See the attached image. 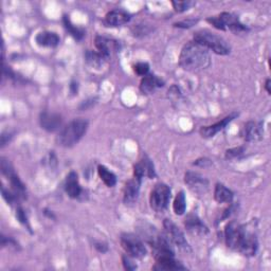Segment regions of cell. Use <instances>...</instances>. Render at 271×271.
I'll use <instances>...</instances> for the list:
<instances>
[{
    "instance_id": "obj_1",
    "label": "cell",
    "mask_w": 271,
    "mask_h": 271,
    "mask_svg": "<svg viewBox=\"0 0 271 271\" xmlns=\"http://www.w3.org/2000/svg\"><path fill=\"white\" fill-rule=\"evenodd\" d=\"M179 64L185 70L196 72L211 65V57L207 48L196 42H190L182 50Z\"/></svg>"
},
{
    "instance_id": "obj_2",
    "label": "cell",
    "mask_w": 271,
    "mask_h": 271,
    "mask_svg": "<svg viewBox=\"0 0 271 271\" xmlns=\"http://www.w3.org/2000/svg\"><path fill=\"white\" fill-rule=\"evenodd\" d=\"M88 129V121L85 119H76L68 123L60 132L58 142L64 148H71L83 138Z\"/></svg>"
},
{
    "instance_id": "obj_3",
    "label": "cell",
    "mask_w": 271,
    "mask_h": 271,
    "mask_svg": "<svg viewBox=\"0 0 271 271\" xmlns=\"http://www.w3.org/2000/svg\"><path fill=\"white\" fill-rule=\"evenodd\" d=\"M194 42L204 46L208 50H212L216 54H220V56H227L231 51L230 44L223 36L208 30L196 32L194 34Z\"/></svg>"
},
{
    "instance_id": "obj_4",
    "label": "cell",
    "mask_w": 271,
    "mask_h": 271,
    "mask_svg": "<svg viewBox=\"0 0 271 271\" xmlns=\"http://www.w3.org/2000/svg\"><path fill=\"white\" fill-rule=\"evenodd\" d=\"M208 23H210L213 27L223 31H231L233 33H242L248 31V28L243 25L238 16L231 13L224 12L218 16H213L208 18Z\"/></svg>"
},
{
    "instance_id": "obj_5",
    "label": "cell",
    "mask_w": 271,
    "mask_h": 271,
    "mask_svg": "<svg viewBox=\"0 0 271 271\" xmlns=\"http://www.w3.org/2000/svg\"><path fill=\"white\" fill-rule=\"evenodd\" d=\"M248 231L238 222H230L225 229V239L226 244L230 249L236 251H241L242 246L246 240Z\"/></svg>"
},
{
    "instance_id": "obj_6",
    "label": "cell",
    "mask_w": 271,
    "mask_h": 271,
    "mask_svg": "<svg viewBox=\"0 0 271 271\" xmlns=\"http://www.w3.org/2000/svg\"><path fill=\"white\" fill-rule=\"evenodd\" d=\"M121 246L128 256L134 259H142L147 256L148 250L142 241L132 233H124L120 239Z\"/></svg>"
},
{
    "instance_id": "obj_7",
    "label": "cell",
    "mask_w": 271,
    "mask_h": 271,
    "mask_svg": "<svg viewBox=\"0 0 271 271\" xmlns=\"http://www.w3.org/2000/svg\"><path fill=\"white\" fill-rule=\"evenodd\" d=\"M171 200V189L166 184H157L151 192L150 204L154 211L164 212L167 210Z\"/></svg>"
},
{
    "instance_id": "obj_8",
    "label": "cell",
    "mask_w": 271,
    "mask_h": 271,
    "mask_svg": "<svg viewBox=\"0 0 271 271\" xmlns=\"http://www.w3.org/2000/svg\"><path fill=\"white\" fill-rule=\"evenodd\" d=\"M164 227L166 230V236L177 247L183 250H190V246L185 238V234L171 220H165Z\"/></svg>"
},
{
    "instance_id": "obj_9",
    "label": "cell",
    "mask_w": 271,
    "mask_h": 271,
    "mask_svg": "<svg viewBox=\"0 0 271 271\" xmlns=\"http://www.w3.org/2000/svg\"><path fill=\"white\" fill-rule=\"evenodd\" d=\"M263 124L260 122H248L243 129V137L248 142H257L263 139Z\"/></svg>"
},
{
    "instance_id": "obj_10",
    "label": "cell",
    "mask_w": 271,
    "mask_h": 271,
    "mask_svg": "<svg viewBox=\"0 0 271 271\" xmlns=\"http://www.w3.org/2000/svg\"><path fill=\"white\" fill-rule=\"evenodd\" d=\"M141 180L134 176L133 179L126 183L124 188V203L125 205H133L137 201L140 192Z\"/></svg>"
},
{
    "instance_id": "obj_11",
    "label": "cell",
    "mask_w": 271,
    "mask_h": 271,
    "mask_svg": "<svg viewBox=\"0 0 271 271\" xmlns=\"http://www.w3.org/2000/svg\"><path fill=\"white\" fill-rule=\"evenodd\" d=\"M40 122H41V126L44 130L48 132H56L61 129L62 117L58 114L44 112L41 114Z\"/></svg>"
},
{
    "instance_id": "obj_12",
    "label": "cell",
    "mask_w": 271,
    "mask_h": 271,
    "mask_svg": "<svg viewBox=\"0 0 271 271\" xmlns=\"http://www.w3.org/2000/svg\"><path fill=\"white\" fill-rule=\"evenodd\" d=\"M131 20V16L128 12L123 10H113L108 12L105 16V24L110 27H121L128 24Z\"/></svg>"
},
{
    "instance_id": "obj_13",
    "label": "cell",
    "mask_w": 271,
    "mask_h": 271,
    "mask_svg": "<svg viewBox=\"0 0 271 271\" xmlns=\"http://www.w3.org/2000/svg\"><path fill=\"white\" fill-rule=\"evenodd\" d=\"M154 270H185L187 269L182 263L176 261L174 256H161L157 257Z\"/></svg>"
},
{
    "instance_id": "obj_14",
    "label": "cell",
    "mask_w": 271,
    "mask_h": 271,
    "mask_svg": "<svg viewBox=\"0 0 271 271\" xmlns=\"http://www.w3.org/2000/svg\"><path fill=\"white\" fill-rule=\"evenodd\" d=\"M95 44H96V48L98 52L106 60L110 59L112 51H115L118 49L117 42L107 39V38H104V36H97L95 40Z\"/></svg>"
},
{
    "instance_id": "obj_15",
    "label": "cell",
    "mask_w": 271,
    "mask_h": 271,
    "mask_svg": "<svg viewBox=\"0 0 271 271\" xmlns=\"http://www.w3.org/2000/svg\"><path fill=\"white\" fill-rule=\"evenodd\" d=\"M237 116H238V114H232V115L226 117L225 119H223L222 121H220L218 123H215V124L210 125V126H205V128L201 129L200 133L204 138L214 137L216 134H219L221 131H223L231 121L234 120V118H236Z\"/></svg>"
},
{
    "instance_id": "obj_16",
    "label": "cell",
    "mask_w": 271,
    "mask_h": 271,
    "mask_svg": "<svg viewBox=\"0 0 271 271\" xmlns=\"http://www.w3.org/2000/svg\"><path fill=\"white\" fill-rule=\"evenodd\" d=\"M134 176L139 179H142L143 176H148L150 178H154L156 176L154 165L147 156H144L137 165H135Z\"/></svg>"
},
{
    "instance_id": "obj_17",
    "label": "cell",
    "mask_w": 271,
    "mask_h": 271,
    "mask_svg": "<svg viewBox=\"0 0 271 271\" xmlns=\"http://www.w3.org/2000/svg\"><path fill=\"white\" fill-rule=\"evenodd\" d=\"M185 182L192 190L197 191V192L206 190L209 185L208 180L204 176H202L198 173H194V172H188L186 174Z\"/></svg>"
},
{
    "instance_id": "obj_18",
    "label": "cell",
    "mask_w": 271,
    "mask_h": 271,
    "mask_svg": "<svg viewBox=\"0 0 271 271\" xmlns=\"http://www.w3.org/2000/svg\"><path fill=\"white\" fill-rule=\"evenodd\" d=\"M65 190L71 198H78L81 195L82 189L79 183L78 174L76 172H70L68 174L65 183Z\"/></svg>"
},
{
    "instance_id": "obj_19",
    "label": "cell",
    "mask_w": 271,
    "mask_h": 271,
    "mask_svg": "<svg viewBox=\"0 0 271 271\" xmlns=\"http://www.w3.org/2000/svg\"><path fill=\"white\" fill-rule=\"evenodd\" d=\"M35 42L41 47L53 48L59 45L60 38L57 33L50 32V31H44V32H40L38 35H36Z\"/></svg>"
},
{
    "instance_id": "obj_20",
    "label": "cell",
    "mask_w": 271,
    "mask_h": 271,
    "mask_svg": "<svg viewBox=\"0 0 271 271\" xmlns=\"http://www.w3.org/2000/svg\"><path fill=\"white\" fill-rule=\"evenodd\" d=\"M185 225L188 231L192 234H195V236H205L208 233V228L196 215H189L186 219Z\"/></svg>"
},
{
    "instance_id": "obj_21",
    "label": "cell",
    "mask_w": 271,
    "mask_h": 271,
    "mask_svg": "<svg viewBox=\"0 0 271 271\" xmlns=\"http://www.w3.org/2000/svg\"><path fill=\"white\" fill-rule=\"evenodd\" d=\"M161 86H164V81H161L157 77L153 75H147L143 77L140 83V90L146 95H150L154 93L155 90Z\"/></svg>"
},
{
    "instance_id": "obj_22",
    "label": "cell",
    "mask_w": 271,
    "mask_h": 271,
    "mask_svg": "<svg viewBox=\"0 0 271 271\" xmlns=\"http://www.w3.org/2000/svg\"><path fill=\"white\" fill-rule=\"evenodd\" d=\"M233 197L234 195L231 190H229L222 184L216 185L214 191V198L216 202L220 204H231L233 201Z\"/></svg>"
},
{
    "instance_id": "obj_23",
    "label": "cell",
    "mask_w": 271,
    "mask_h": 271,
    "mask_svg": "<svg viewBox=\"0 0 271 271\" xmlns=\"http://www.w3.org/2000/svg\"><path fill=\"white\" fill-rule=\"evenodd\" d=\"M85 58H86V62L94 68H101L103 67L104 63L107 61L106 59H104L101 54L98 51H93V50H87L86 54H85Z\"/></svg>"
},
{
    "instance_id": "obj_24",
    "label": "cell",
    "mask_w": 271,
    "mask_h": 271,
    "mask_svg": "<svg viewBox=\"0 0 271 271\" xmlns=\"http://www.w3.org/2000/svg\"><path fill=\"white\" fill-rule=\"evenodd\" d=\"M98 173H99V176H100L101 180H102V182L107 187L113 188L117 184V177H116V175L112 171L108 170L106 167L99 166Z\"/></svg>"
},
{
    "instance_id": "obj_25",
    "label": "cell",
    "mask_w": 271,
    "mask_h": 271,
    "mask_svg": "<svg viewBox=\"0 0 271 271\" xmlns=\"http://www.w3.org/2000/svg\"><path fill=\"white\" fill-rule=\"evenodd\" d=\"M173 209H174L175 214L177 215L185 214L186 209H187V201H186V195L184 191L179 192L176 195L174 204H173Z\"/></svg>"
},
{
    "instance_id": "obj_26",
    "label": "cell",
    "mask_w": 271,
    "mask_h": 271,
    "mask_svg": "<svg viewBox=\"0 0 271 271\" xmlns=\"http://www.w3.org/2000/svg\"><path fill=\"white\" fill-rule=\"evenodd\" d=\"M64 25L66 30L74 36L75 39L77 40H81L83 36H84V31L78 27H76L74 24L71 23L69 16H64Z\"/></svg>"
},
{
    "instance_id": "obj_27",
    "label": "cell",
    "mask_w": 271,
    "mask_h": 271,
    "mask_svg": "<svg viewBox=\"0 0 271 271\" xmlns=\"http://www.w3.org/2000/svg\"><path fill=\"white\" fill-rule=\"evenodd\" d=\"M150 66L147 63H137L134 66V71L140 77H146L149 74Z\"/></svg>"
},
{
    "instance_id": "obj_28",
    "label": "cell",
    "mask_w": 271,
    "mask_h": 271,
    "mask_svg": "<svg viewBox=\"0 0 271 271\" xmlns=\"http://www.w3.org/2000/svg\"><path fill=\"white\" fill-rule=\"evenodd\" d=\"M245 153V149L240 147V148H234L231 150H228L226 152V158L227 159H237L240 158L241 156H243Z\"/></svg>"
},
{
    "instance_id": "obj_29",
    "label": "cell",
    "mask_w": 271,
    "mask_h": 271,
    "mask_svg": "<svg viewBox=\"0 0 271 271\" xmlns=\"http://www.w3.org/2000/svg\"><path fill=\"white\" fill-rule=\"evenodd\" d=\"M172 5H173L176 12L182 13V12L188 11L190 9V7L193 5V3H191V2H173Z\"/></svg>"
},
{
    "instance_id": "obj_30",
    "label": "cell",
    "mask_w": 271,
    "mask_h": 271,
    "mask_svg": "<svg viewBox=\"0 0 271 271\" xmlns=\"http://www.w3.org/2000/svg\"><path fill=\"white\" fill-rule=\"evenodd\" d=\"M197 22H198V20H192V18H189V20H187V21H183V22L174 24V26L177 28L187 29V28H191V27L195 26L197 24Z\"/></svg>"
},
{
    "instance_id": "obj_31",
    "label": "cell",
    "mask_w": 271,
    "mask_h": 271,
    "mask_svg": "<svg viewBox=\"0 0 271 271\" xmlns=\"http://www.w3.org/2000/svg\"><path fill=\"white\" fill-rule=\"evenodd\" d=\"M122 261H123V265H124V268L126 269V270H135L136 268H137V265L133 262V260H132V257H128V256H125V257H123V259H122Z\"/></svg>"
},
{
    "instance_id": "obj_32",
    "label": "cell",
    "mask_w": 271,
    "mask_h": 271,
    "mask_svg": "<svg viewBox=\"0 0 271 271\" xmlns=\"http://www.w3.org/2000/svg\"><path fill=\"white\" fill-rule=\"evenodd\" d=\"M16 218H17V220L20 221L23 225L29 227L28 219H27V216H26V213H25V211H24L22 208H18V209L16 210ZM29 228H30V227H29Z\"/></svg>"
},
{
    "instance_id": "obj_33",
    "label": "cell",
    "mask_w": 271,
    "mask_h": 271,
    "mask_svg": "<svg viewBox=\"0 0 271 271\" xmlns=\"http://www.w3.org/2000/svg\"><path fill=\"white\" fill-rule=\"evenodd\" d=\"M194 165L197 166V167H201V168H207V167H210L212 165L211 160L207 159V158H202V159H198L194 162Z\"/></svg>"
},
{
    "instance_id": "obj_34",
    "label": "cell",
    "mask_w": 271,
    "mask_h": 271,
    "mask_svg": "<svg viewBox=\"0 0 271 271\" xmlns=\"http://www.w3.org/2000/svg\"><path fill=\"white\" fill-rule=\"evenodd\" d=\"M100 252H102V254H104V252L107 251V246L105 244H101V243H97L96 246H95Z\"/></svg>"
},
{
    "instance_id": "obj_35",
    "label": "cell",
    "mask_w": 271,
    "mask_h": 271,
    "mask_svg": "<svg viewBox=\"0 0 271 271\" xmlns=\"http://www.w3.org/2000/svg\"><path fill=\"white\" fill-rule=\"evenodd\" d=\"M70 89H71V93L74 94V95H76L78 93V84L77 83H71Z\"/></svg>"
},
{
    "instance_id": "obj_36",
    "label": "cell",
    "mask_w": 271,
    "mask_h": 271,
    "mask_svg": "<svg viewBox=\"0 0 271 271\" xmlns=\"http://www.w3.org/2000/svg\"><path fill=\"white\" fill-rule=\"evenodd\" d=\"M265 88H266V90H267L268 95H270V94H271V90H270V80H269V79H267V80H266V83H265Z\"/></svg>"
}]
</instances>
